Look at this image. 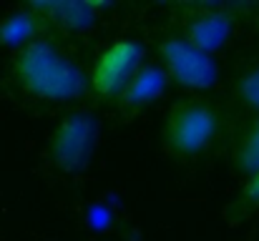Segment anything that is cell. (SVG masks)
<instances>
[{
    "instance_id": "cell-1",
    "label": "cell",
    "mask_w": 259,
    "mask_h": 241,
    "mask_svg": "<svg viewBox=\"0 0 259 241\" xmlns=\"http://www.w3.org/2000/svg\"><path fill=\"white\" fill-rule=\"evenodd\" d=\"M20 71L30 90L53 101L73 98L86 85L81 71L46 43H33L25 51L20 61Z\"/></svg>"
},
{
    "instance_id": "cell-2",
    "label": "cell",
    "mask_w": 259,
    "mask_h": 241,
    "mask_svg": "<svg viewBox=\"0 0 259 241\" xmlns=\"http://www.w3.org/2000/svg\"><path fill=\"white\" fill-rule=\"evenodd\" d=\"M96 136H98V126L91 116L68 118L58 133V141H56V156L61 161V166L68 171L83 168L93 154Z\"/></svg>"
},
{
    "instance_id": "cell-3",
    "label": "cell",
    "mask_w": 259,
    "mask_h": 241,
    "mask_svg": "<svg viewBox=\"0 0 259 241\" xmlns=\"http://www.w3.org/2000/svg\"><path fill=\"white\" fill-rule=\"evenodd\" d=\"M164 53H166L169 68L179 83H184L189 88H209L217 80V66L209 58V53H201L194 45L181 43V40L166 43Z\"/></svg>"
},
{
    "instance_id": "cell-4",
    "label": "cell",
    "mask_w": 259,
    "mask_h": 241,
    "mask_svg": "<svg viewBox=\"0 0 259 241\" xmlns=\"http://www.w3.org/2000/svg\"><path fill=\"white\" fill-rule=\"evenodd\" d=\"M141 61V48L136 43H118L113 45L98 63L93 83L101 93H118L134 78Z\"/></svg>"
},
{
    "instance_id": "cell-5",
    "label": "cell",
    "mask_w": 259,
    "mask_h": 241,
    "mask_svg": "<svg viewBox=\"0 0 259 241\" xmlns=\"http://www.w3.org/2000/svg\"><path fill=\"white\" fill-rule=\"evenodd\" d=\"M211 131H214L211 116L206 111H201V108H191V111H186L176 121L174 138H176V146L179 149H184V151H199L209 141Z\"/></svg>"
},
{
    "instance_id": "cell-6",
    "label": "cell",
    "mask_w": 259,
    "mask_h": 241,
    "mask_svg": "<svg viewBox=\"0 0 259 241\" xmlns=\"http://www.w3.org/2000/svg\"><path fill=\"white\" fill-rule=\"evenodd\" d=\"M229 33V23L224 15H211V18H204L199 20L194 28H191V40H194V48L201 51V53H209L214 48H219L224 43Z\"/></svg>"
},
{
    "instance_id": "cell-7",
    "label": "cell",
    "mask_w": 259,
    "mask_h": 241,
    "mask_svg": "<svg viewBox=\"0 0 259 241\" xmlns=\"http://www.w3.org/2000/svg\"><path fill=\"white\" fill-rule=\"evenodd\" d=\"M51 10L61 18V23H66L71 28H86L93 20L91 5L86 3H56V5H51Z\"/></svg>"
},
{
    "instance_id": "cell-8",
    "label": "cell",
    "mask_w": 259,
    "mask_h": 241,
    "mask_svg": "<svg viewBox=\"0 0 259 241\" xmlns=\"http://www.w3.org/2000/svg\"><path fill=\"white\" fill-rule=\"evenodd\" d=\"M161 88H164V76H161V71H144L136 83H134V88H131V93H128V98L131 101H149V98H154L156 93H161Z\"/></svg>"
},
{
    "instance_id": "cell-9",
    "label": "cell",
    "mask_w": 259,
    "mask_h": 241,
    "mask_svg": "<svg viewBox=\"0 0 259 241\" xmlns=\"http://www.w3.org/2000/svg\"><path fill=\"white\" fill-rule=\"evenodd\" d=\"M242 161H244V168L247 171H259V123L254 128V133L249 136L247 146H244V154H242Z\"/></svg>"
},
{
    "instance_id": "cell-10",
    "label": "cell",
    "mask_w": 259,
    "mask_h": 241,
    "mask_svg": "<svg viewBox=\"0 0 259 241\" xmlns=\"http://www.w3.org/2000/svg\"><path fill=\"white\" fill-rule=\"evenodd\" d=\"M244 98L254 106V108H259V71H254L249 78L244 80Z\"/></svg>"
},
{
    "instance_id": "cell-11",
    "label": "cell",
    "mask_w": 259,
    "mask_h": 241,
    "mask_svg": "<svg viewBox=\"0 0 259 241\" xmlns=\"http://www.w3.org/2000/svg\"><path fill=\"white\" fill-rule=\"evenodd\" d=\"M252 196L259 199V173H257V178H254V183H252Z\"/></svg>"
}]
</instances>
